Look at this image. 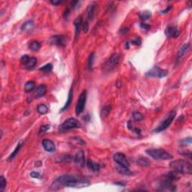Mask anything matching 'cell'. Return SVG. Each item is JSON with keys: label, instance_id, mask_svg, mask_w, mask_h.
I'll use <instances>...</instances> for the list:
<instances>
[{"label": "cell", "instance_id": "obj_2", "mask_svg": "<svg viewBox=\"0 0 192 192\" xmlns=\"http://www.w3.org/2000/svg\"><path fill=\"white\" fill-rule=\"evenodd\" d=\"M170 167L173 170L182 173V174L191 175L192 173L191 163L184 159H177L170 164Z\"/></svg>", "mask_w": 192, "mask_h": 192}, {"label": "cell", "instance_id": "obj_8", "mask_svg": "<svg viewBox=\"0 0 192 192\" xmlns=\"http://www.w3.org/2000/svg\"><path fill=\"white\" fill-rule=\"evenodd\" d=\"M86 91L84 90L80 94L78 101H77V103L76 110H75L77 115H80L83 111L86 105Z\"/></svg>", "mask_w": 192, "mask_h": 192}, {"label": "cell", "instance_id": "obj_16", "mask_svg": "<svg viewBox=\"0 0 192 192\" xmlns=\"http://www.w3.org/2000/svg\"><path fill=\"white\" fill-rule=\"evenodd\" d=\"M47 89V86L44 85V84L40 85L39 86H38V87L36 88L35 90V93H34L35 98H39L43 97V96L45 95V93H46Z\"/></svg>", "mask_w": 192, "mask_h": 192}, {"label": "cell", "instance_id": "obj_14", "mask_svg": "<svg viewBox=\"0 0 192 192\" xmlns=\"http://www.w3.org/2000/svg\"><path fill=\"white\" fill-rule=\"evenodd\" d=\"M159 189L160 190H168V191H174L176 190V186L173 184V182L170 180L164 179L161 183L159 185Z\"/></svg>", "mask_w": 192, "mask_h": 192}, {"label": "cell", "instance_id": "obj_43", "mask_svg": "<svg viewBox=\"0 0 192 192\" xmlns=\"http://www.w3.org/2000/svg\"><path fill=\"white\" fill-rule=\"evenodd\" d=\"M128 28H127V27H124V28H122V29H120V31H119V33L121 35H125L126 33H128Z\"/></svg>", "mask_w": 192, "mask_h": 192}, {"label": "cell", "instance_id": "obj_48", "mask_svg": "<svg viewBox=\"0 0 192 192\" xmlns=\"http://www.w3.org/2000/svg\"><path fill=\"white\" fill-rule=\"evenodd\" d=\"M133 130L134 131H135L137 134H141V129H139V128H134Z\"/></svg>", "mask_w": 192, "mask_h": 192}, {"label": "cell", "instance_id": "obj_24", "mask_svg": "<svg viewBox=\"0 0 192 192\" xmlns=\"http://www.w3.org/2000/svg\"><path fill=\"white\" fill-rule=\"evenodd\" d=\"M137 164L140 165L141 167H148L150 164V161L147 158H144V157H140L137 158Z\"/></svg>", "mask_w": 192, "mask_h": 192}, {"label": "cell", "instance_id": "obj_11", "mask_svg": "<svg viewBox=\"0 0 192 192\" xmlns=\"http://www.w3.org/2000/svg\"><path fill=\"white\" fill-rule=\"evenodd\" d=\"M165 35L168 38H177L179 35V30L176 26H168L165 29Z\"/></svg>", "mask_w": 192, "mask_h": 192}, {"label": "cell", "instance_id": "obj_7", "mask_svg": "<svg viewBox=\"0 0 192 192\" xmlns=\"http://www.w3.org/2000/svg\"><path fill=\"white\" fill-rule=\"evenodd\" d=\"M81 127V123L74 118H69L66 119L64 122L61 125V128L62 130L67 131L74 129V128H78Z\"/></svg>", "mask_w": 192, "mask_h": 192}, {"label": "cell", "instance_id": "obj_18", "mask_svg": "<svg viewBox=\"0 0 192 192\" xmlns=\"http://www.w3.org/2000/svg\"><path fill=\"white\" fill-rule=\"evenodd\" d=\"M179 174H180L179 173L173 170V171H171V172H169L168 173H167V174L164 176V177H165L166 179L170 180V181L171 182H173L178 180L180 178Z\"/></svg>", "mask_w": 192, "mask_h": 192}, {"label": "cell", "instance_id": "obj_29", "mask_svg": "<svg viewBox=\"0 0 192 192\" xmlns=\"http://www.w3.org/2000/svg\"><path fill=\"white\" fill-rule=\"evenodd\" d=\"M37 111L38 113L41 114V115H45L48 112V107L47 105L44 104H39L37 107Z\"/></svg>", "mask_w": 192, "mask_h": 192}, {"label": "cell", "instance_id": "obj_31", "mask_svg": "<svg viewBox=\"0 0 192 192\" xmlns=\"http://www.w3.org/2000/svg\"><path fill=\"white\" fill-rule=\"evenodd\" d=\"M37 64V59L35 58V57H30V59L29 60L28 63L26 65V67L28 69H32L35 66V65Z\"/></svg>", "mask_w": 192, "mask_h": 192}, {"label": "cell", "instance_id": "obj_41", "mask_svg": "<svg viewBox=\"0 0 192 192\" xmlns=\"http://www.w3.org/2000/svg\"><path fill=\"white\" fill-rule=\"evenodd\" d=\"M82 29L85 33H86V32H88V30H89V24H88V22L86 21L84 22V23H83Z\"/></svg>", "mask_w": 192, "mask_h": 192}, {"label": "cell", "instance_id": "obj_9", "mask_svg": "<svg viewBox=\"0 0 192 192\" xmlns=\"http://www.w3.org/2000/svg\"><path fill=\"white\" fill-rule=\"evenodd\" d=\"M114 161L116 162L119 165L124 166V167H129L130 164L128 162V159L126 158V156L121 152H116L113 155Z\"/></svg>", "mask_w": 192, "mask_h": 192}, {"label": "cell", "instance_id": "obj_39", "mask_svg": "<svg viewBox=\"0 0 192 192\" xmlns=\"http://www.w3.org/2000/svg\"><path fill=\"white\" fill-rule=\"evenodd\" d=\"M50 125H41V126L40 127L39 134L45 133L47 131H48L50 129Z\"/></svg>", "mask_w": 192, "mask_h": 192}, {"label": "cell", "instance_id": "obj_35", "mask_svg": "<svg viewBox=\"0 0 192 192\" xmlns=\"http://www.w3.org/2000/svg\"><path fill=\"white\" fill-rule=\"evenodd\" d=\"M180 146H186L191 145V137H188V138H185L183 140H181L179 141Z\"/></svg>", "mask_w": 192, "mask_h": 192}, {"label": "cell", "instance_id": "obj_49", "mask_svg": "<svg viewBox=\"0 0 192 192\" xmlns=\"http://www.w3.org/2000/svg\"><path fill=\"white\" fill-rule=\"evenodd\" d=\"M115 184L116 185H122V186H124L125 184H122V182H115Z\"/></svg>", "mask_w": 192, "mask_h": 192}, {"label": "cell", "instance_id": "obj_28", "mask_svg": "<svg viewBox=\"0 0 192 192\" xmlns=\"http://www.w3.org/2000/svg\"><path fill=\"white\" fill-rule=\"evenodd\" d=\"M22 146H23V143H19L17 144V146H16V148L14 149V150L13 151V152L11 153V155H10V156H9V158H8L9 161H11L12 159H14V158L16 157V155H17L18 152H19V151H20V150L21 149Z\"/></svg>", "mask_w": 192, "mask_h": 192}, {"label": "cell", "instance_id": "obj_19", "mask_svg": "<svg viewBox=\"0 0 192 192\" xmlns=\"http://www.w3.org/2000/svg\"><path fill=\"white\" fill-rule=\"evenodd\" d=\"M74 161V158L71 156V155L66 154V155H59L56 159V162L58 163H70L72 161Z\"/></svg>", "mask_w": 192, "mask_h": 192}, {"label": "cell", "instance_id": "obj_44", "mask_svg": "<svg viewBox=\"0 0 192 192\" xmlns=\"http://www.w3.org/2000/svg\"><path fill=\"white\" fill-rule=\"evenodd\" d=\"M64 2L63 0H53V1H51V4H53V5H54V6H57V5H59V4L62 3V2Z\"/></svg>", "mask_w": 192, "mask_h": 192}, {"label": "cell", "instance_id": "obj_17", "mask_svg": "<svg viewBox=\"0 0 192 192\" xmlns=\"http://www.w3.org/2000/svg\"><path fill=\"white\" fill-rule=\"evenodd\" d=\"M74 25L75 26V38H77L79 34H80V29L82 28L83 26V19L81 17H79L74 20Z\"/></svg>", "mask_w": 192, "mask_h": 192}, {"label": "cell", "instance_id": "obj_1", "mask_svg": "<svg viewBox=\"0 0 192 192\" xmlns=\"http://www.w3.org/2000/svg\"><path fill=\"white\" fill-rule=\"evenodd\" d=\"M57 185H63L71 188H83L89 185V182L84 179H80L74 175H62L56 179L55 183Z\"/></svg>", "mask_w": 192, "mask_h": 192}, {"label": "cell", "instance_id": "obj_25", "mask_svg": "<svg viewBox=\"0 0 192 192\" xmlns=\"http://www.w3.org/2000/svg\"><path fill=\"white\" fill-rule=\"evenodd\" d=\"M111 109H112V106L110 104L105 105L104 107L102 108V111H101V116H102V119H104V118H106L108 116Z\"/></svg>", "mask_w": 192, "mask_h": 192}, {"label": "cell", "instance_id": "obj_38", "mask_svg": "<svg viewBox=\"0 0 192 192\" xmlns=\"http://www.w3.org/2000/svg\"><path fill=\"white\" fill-rule=\"evenodd\" d=\"M29 59H30V57L29 56L27 55L23 56L21 57V59H20V62H21V64L23 65L26 66V65L28 63Z\"/></svg>", "mask_w": 192, "mask_h": 192}, {"label": "cell", "instance_id": "obj_42", "mask_svg": "<svg viewBox=\"0 0 192 192\" xmlns=\"http://www.w3.org/2000/svg\"><path fill=\"white\" fill-rule=\"evenodd\" d=\"M131 44L134 45H140L141 44V39L140 38H136L135 39L132 40Z\"/></svg>", "mask_w": 192, "mask_h": 192}, {"label": "cell", "instance_id": "obj_32", "mask_svg": "<svg viewBox=\"0 0 192 192\" xmlns=\"http://www.w3.org/2000/svg\"><path fill=\"white\" fill-rule=\"evenodd\" d=\"M94 60H95V53H92L89 56V59H88V69L89 71L93 69V64H94Z\"/></svg>", "mask_w": 192, "mask_h": 192}, {"label": "cell", "instance_id": "obj_36", "mask_svg": "<svg viewBox=\"0 0 192 192\" xmlns=\"http://www.w3.org/2000/svg\"><path fill=\"white\" fill-rule=\"evenodd\" d=\"M6 185H7V181H6V178L3 176H0V190L4 191V189H6Z\"/></svg>", "mask_w": 192, "mask_h": 192}, {"label": "cell", "instance_id": "obj_40", "mask_svg": "<svg viewBox=\"0 0 192 192\" xmlns=\"http://www.w3.org/2000/svg\"><path fill=\"white\" fill-rule=\"evenodd\" d=\"M30 176H32V178H35V179H40L41 177V175L39 173L35 172V171H32V172L30 173Z\"/></svg>", "mask_w": 192, "mask_h": 192}, {"label": "cell", "instance_id": "obj_27", "mask_svg": "<svg viewBox=\"0 0 192 192\" xmlns=\"http://www.w3.org/2000/svg\"><path fill=\"white\" fill-rule=\"evenodd\" d=\"M34 26V23L32 20H28L26 23H24L23 25L21 26V30L22 31H28L30 30L32 27Z\"/></svg>", "mask_w": 192, "mask_h": 192}, {"label": "cell", "instance_id": "obj_33", "mask_svg": "<svg viewBox=\"0 0 192 192\" xmlns=\"http://www.w3.org/2000/svg\"><path fill=\"white\" fill-rule=\"evenodd\" d=\"M52 69H53V65H52V64L49 63V64L45 65H44L43 67L40 68L39 71H42L44 73H49V72H50V71H52Z\"/></svg>", "mask_w": 192, "mask_h": 192}, {"label": "cell", "instance_id": "obj_4", "mask_svg": "<svg viewBox=\"0 0 192 192\" xmlns=\"http://www.w3.org/2000/svg\"><path fill=\"white\" fill-rule=\"evenodd\" d=\"M148 155L154 159L157 160H170L172 159L173 155L168 152L161 149H151L146 151Z\"/></svg>", "mask_w": 192, "mask_h": 192}, {"label": "cell", "instance_id": "obj_21", "mask_svg": "<svg viewBox=\"0 0 192 192\" xmlns=\"http://www.w3.org/2000/svg\"><path fill=\"white\" fill-rule=\"evenodd\" d=\"M116 170L119 173L122 175H125V176H131L133 174V173L129 170V168L127 167H124V166L118 165L116 167Z\"/></svg>", "mask_w": 192, "mask_h": 192}, {"label": "cell", "instance_id": "obj_10", "mask_svg": "<svg viewBox=\"0 0 192 192\" xmlns=\"http://www.w3.org/2000/svg\"><path fill=\"white\" fill-rule=\"evenodd\" d=\"M51 44L56 46L64 47L66 45V38L63 35H54L50 38Z\"/></svg>", "mask_w": 192, "mask_h": 192}, {"label": "cell", "instance_id": "obj_22", "mask_svg": "<svg viewBox=\"0 0 192 192\" xmlns=\"http://www.w3.org/2000/svg\"><path fill=\"white\" fill-rule=\"evenodd\" d=\"M86 164H87V167H89V169L91 170L94 171V172H98L100 170V168H101V166H100L98 163H96V162L90 160V159H88Z\"/></svg>", "mask_w": 192, "mask_h": 192}, {"label": "cell", "instance_id": "obj_13", "mask_svg": "<svg viewBox=\"0 0 192 192\" xmlns=\"http://www.w3.org/2000/svg\"><path fill=\"white\" fill-rule=\"evenodd\" d=\"M42 146L45 150L48 152H54L56 151V146L54 143L50 140H44L42 141Z\"/></svg>", "mask_w": 192, "mask_h": 192}, {"label": "cell", "instance_id": "obj_6", "mask_svg": "<svg viewBox=\"0 0 192 192\" xmlns=\"http://www.w3.org/2000/svg\"><path fill=\"white\" fill-rule=\"evenodd\" d=\"M168 74L167 70L162 69L159 66L155 65L152 68L147 71L146 75L147 77H157V78H163L164 77H166Z\"/></svg>", "mask_w": 192, "mask_h": 192}, {"label": "cell", "instance_id": "obj_23", "mask_svg": "<svg viewBox=\"0 0 192 192\" xmlns=\"http://www.w3.org/2000/svg\"><path fill=\"white\" fill-rule=\"evenodd\" d=\"M72 100H73V88H71V90H70L69 93H68L67 102H66V103H65V104L64 107H62V109L61 110V111H64V110H67V109L70 107L71 103L72 102Z\"/></svg>", "mask_w": 192, "mask_h": 192}, {"label": "cell", "instance_id": "obj_47", "mask_svg": "<svg viewBox=\"0 0 192 192\" xmlns=\"http://www.w3.org/2000/svg\"><path fill=\"white\" fill-rule=\"evenodd\" d=\"M171 8H172V7H171V6H169V7H167V8L165 9V10H164V11H162L161 13H162V14H165V13L169 12Z\"/></svg>", "mask_w": 192, "mask_h": 192}, {"label": "cell", "instance_id": "obj_26", "mask_svg": "<svg viewBox=\"0 0 192 192\" xmlns=\"http://www.w3.org/2000/svg\"><path fill=\"white\" fill-rule=\"evenodd\" d=\"M35 83L34 81H29L25 84L24 90L26 93H29L35 89Z\"/></svg>", "mask_w": 192, "mask_h": 192}, {"label": "cell", "instance_id": "obj_34", "mask_svg": "<svg viewBox=\"0 0 192 192\" xmlns=\"http://www.w3.org/2000/svg\"><path fill=\"white\" fill-rule=\"evenodd\" d=\"M151 17V13L150 11H144V12L140 14V17L142 20L146 21V20H149V18Z\"/></svg>", "mask_w": 192, "mask_h": 192}, {"label": "cell", "instance_id": "obj_12", "mask_svg": "<svg viewBox=\"0 0 192 192\" xmlns=\"http://www.w3.org/2000/svg\"><path fill=\"white\" fill-rule=\"evenodd\" d=\"M74 162L80 167H83L85 164V153L83 150H80L77 152L74 157Z\"/></svg>", "mask_w": 192, "mask_h": 192}, {"label": "cell", "instance_id": "obj_46", "mask_svg": "<svg viewBox=\"0 0 192 192\" xmlns=\"http://www.w3.org/2000/svg\"><path fill=\"white\" fill-rule=\"evenodd\" d=\"M69 13H70L69 9L66 8V10H65V12H64V17L65 18L68 17V14H69Z\"/></svg>", "mask_w": 192, "mask_h": 192}, {"label": "cell", "instance_id": "obj_3", "mask_svg": "<svg viewBox=\"0 0 192 192\" xmlns=\"http://www.w3.org/2000/svg\"><path fill=\"white\" fill-rule=\"evenodd\" d=\"M120 56L121 55L119 54H113L104 62L102 69L105 73H110L117 67L120 62Z\"/></svg>", "mask_w": 192, "mask_h": 192}, {"label": "cell", "instance_id": "obj_45", "mask_svg": "<svg viewBox=\"0 0 192 192\" xmlns=\"http://www.w3.org/2000/svg\"><path fill=\"white\" fill-rule=\"evenodd\" d=\"M141 28L144 29H149L150 28V25H148V24H146V23H141Z\"/></svg>", "mask_w": 192, "mask_h": 192}, {"label": "cell", "instance_id": "obj_5", "mask_svg": "<svg viewBox=\"0 0 192 192\" xmlns=\"http://www.w3.org/2000/svg\"><path fill=\"white\" fill-rule=\"evenodd\" d=\"M175 116H176V111L171 110L170 112L168 113V115L166 116L165 119H164V120L160 123V125L154 130V132H155V133H159V132H161L163 131L166 130V129L170 125L171 123L173 122Z\"/></svg>", "mask_w": 192, "mask_h": 192}, {"label": "cell", "instance_id": "obj_37", "mask_svg": "<svg viewBox=\"0 0 192 192\" xmlns=\"http://www.w3.org/2000/svg\"><path fill=\"white\" fill-rule=\"evenodd\" d=\"M132 116H133V118L134 119V120H136V121H141V120L143 119V114L139 112L133 113Z\"/></svg>", "mask_w": 192, "mask_h": 192}, {"label": "cell", "instance_id": "obj_30", "mask_svg": "<svg viewBox=\"0 0 192 192\" xmlns=\"http://www.w3.org/2000/svg\"><path fill=\"white\" fill-rule=\"evenodd\" d=\"M41 48V44L38 41H32L29 45V49L32 51H38Z\"/></svg>", "mask_w": 192, "mask_h": 192}, {"label": "cell", "instance_id": "obj_15", "mask_svg": "<svg viewBox=\"0 0 192 192\" xmlns=\"http://www.w3.org/2000/svg\"><path fill=\"white\" fill-rule=\"evenodd\" d=\"M190 44L188 43V44H185L183 46H182L179 48L178 53H177V56H176V61H179V59H181L185 54L189 51L190 50Z\"/></svg>", "mask_w": 192, "mask_h": 192}, {"label": "cell", "instance_id": "obj_20", "mask_svg": "<svg viewBox=\"0 0 192 192\" xmlns=\"http://www.w3.org/2000/svg\"><path fill=\"white\" fill-rule=\"evenodd\" d=\"M95 3L93 2L89 5L87 8V18L88 20L92 21L94 19L95 16Z\"/></svg>", "mask_w": 192, "mask_h": 192}]
</instances>
